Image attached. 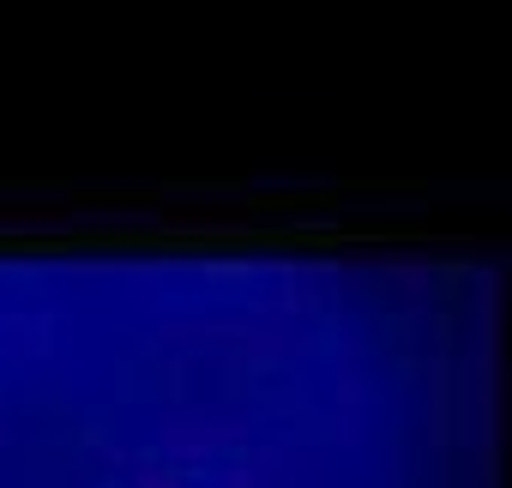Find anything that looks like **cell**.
Wrapping results in <instances>:
<instances>
[{"instance_id": "obj_1", "label": "cell", "mask_w": 512, "mask_h": 488, "mask_svg": "<svg viewBox=\"0 0 512 488\" xmlns=\"http://www.w3.org/2000/svg\"><path fill=\"white\" fill-rule=\"evenodd\" d=\"M247 410H235V416H217V410H199V404H181V410H163V422H157V440H163V452L169 458H187V464H199V458H217L223 446H241L247 440Z\"/></svg>"}, {"instance_id": "obj_2", "label": "cell", "mask_w": 512, "mask_h": 488, "mask_svg": "<svg viewBox=\"0 0 512 488\" xmlns=\"http://www.w3.org/2000/svg\"><path fill=\"white\" fill-rule=\"evenodd\" d=\"M127 488H181V476L163 470V464H133L127 470Z\"/></svg>"}]
</instances>
